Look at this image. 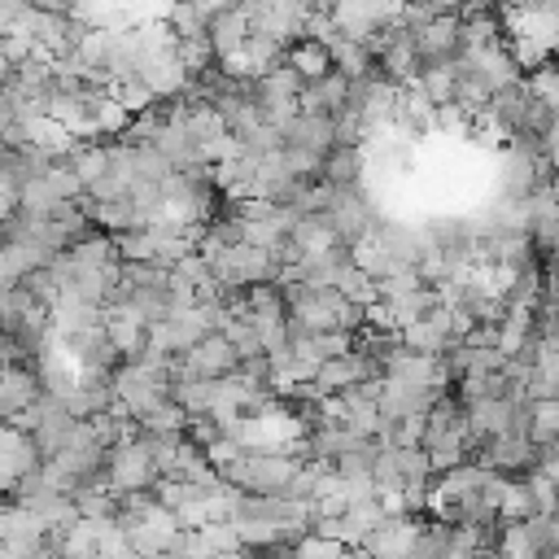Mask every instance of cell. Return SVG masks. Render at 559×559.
<instances>
[{"label":"cell","mask_w":559,"mask_h":559,"mask_svg":"<svg viewBox=\"0 0 559 559\" xmlns=\"http://www.w3.org/2000/svg\"><path fill=\"white\" fill-rule=\"evenodd\" d=\"M162 476L157 467V454L153 445L144 441V432L109 445V459H105V485L114 493H127V489H153V480Z\"/></svg>","instance_id":"cell-1"},{"label":"cell","mask_w":559,"mask_h":559,"mask_svg":"<svg viewBox=\"0 0 559 559\" xmlns=\"http://www.w3.org/2000/svg\"><path fill=\"white\" fill-rule=\"evenodd\" d=\"M323 218H328V227H332L345 245H354V240H362V236H367L384 214L376 210V201L367 197V188H362V183H349V188H336V192H332V201H328Z\"/></svg>","instance_id":"cell-2"},{"label":"cell","mask_w":559,"mask_h":559,"mask_svg":"<svg viewBox=\"0 0 559 559\" xmlns=\"http://www.w3.org/2000/svg\"><path fill=\"white\" fill-rule=\"evenodd\" d=\"M39 397H44L39 367L35 362H22V358H4L0 362V419L31 415Z\"/></svg>","instance_id":"cell-3"},{"label":"cell","mask_w":559,"mask_h":559,"mask_svg":"<svg viewBox=\"0 0 559 559\" xmlns=\"http://www.w3.org/2000/svg\"><path fill=\"white\" fill-rule=\"evenodd\" d=\"M459 26H463L459 9H441V13H432V17H428V22L415 31V52H419V66H428V61H454V57L463 52Z\"/></svg>","instance_id":"cell-4"},{"label":"cell","mask_w":559,"mask_h":559,"mask_svg":"<svg viewBox=\"0 0 559 559\" xmlns=\"http://www.w3.org/2000/svg\"><path fill=\"white\" fill-rule=\"evenodd\" d=\"M179 362H183L188 371H197V376H231L236 362H240V354H236V345H231L223 332H205L201 341H192V345L179 354Z\"/></svg>","instance_id":"cell-5"},{"label":"cell","mask_w":559,"mask_h":559,"mask_svg":"<svg viewBox=\"0 0 559 559\" xmlns=\"http://www.w3.org/2000/svg\"><path fill=\"white\" fill-rule=\"evenodd\" d=\"M345 96H349V74L345 70H323L319 79H306L301 83V92H297V109H310V114H336L341 105H345Z\"/></svg>","instance_id":"cell-6"},{"label":"cell","mask_w":559,"mask_h":559,"mask_svg":"<svg viewBox=\"0 0 559 559\" xmlns=\"http://www.w3.org/2000/svg\"><path fill=\"white\" fill-rule=\"evenodd\" d=\"M280 144H297V148H314L328 157V148L336 144V131H332V118L328 114H310V109H297L293 118H284L280 127Z\"/></svg>","instance_id":"cell-7"},{"label":"cell","mask_w":559,"mask_h":559,"mask_svg":"<svg viewBox=\"0 0 559 559\" xmlns=\"http://www.w3.org/2000/svg\"><path fill=\"white\" fill-rule=\"evenodd\" d=\"M362 170H367V148L362 144H332L319 175L332 183V188H349V183H362Z\"/></svg>","instance_id":"cell-8"},{"label":"cell","mask_w":559,"mask_h":559,"mask_svg":"<svg viewBox=\"0 0 559 559\" xmlns=\"http://www.w3.org/2000/svg\"><path fill=\"white\" fill-rule=\"evenodd\" d=\"M245 35H249V17H245V9H223V13H214L210 17V44H214V57H227V52H236L240 44H245Z\"/></svg>","instance_id":"cell-9"},{"label":"cell","mask_w":559,"mask_h":559,"mask_svg":"<svg viewBox=\"0 0 559 559\" xmlns=\"http://www.w3.org/2000/svg\"><path fill=\"white\" fill-rule=\"evenodd\" d=\"M306 79H319L323 70H332V52H328V44H319V39H293V48L284 52Z\"/></svg>","instance_id":"cell-10"},{"label":"cell","mask_w":559,"mask_h":559,"mask_svg":"<svg viewBox=\"0 0 559 559\" xmlns=\"http://www.w3.org/2000/svg\"><path fill=\"white\" fill-rule=\"evenodd\" d=\"M528 406H533L528 441H533V445H550V441H559V397H542V402H528Z\"/></svg>","instance_id":"cell-11"},{"label":"cell","mask_w":559,"mask_h":559,"mask_svg":"<svg viewBox=\"0 0 559 559\" xmlns=\"http://www.w3.org/2000/svg\"><path fill=\"white\" fill-rule=\"evenodd\" d=\"M397 450V472L402 480H432V459L424 445H393Z\"/></svg>","instance_id":"cell-12"}]
</instances>
